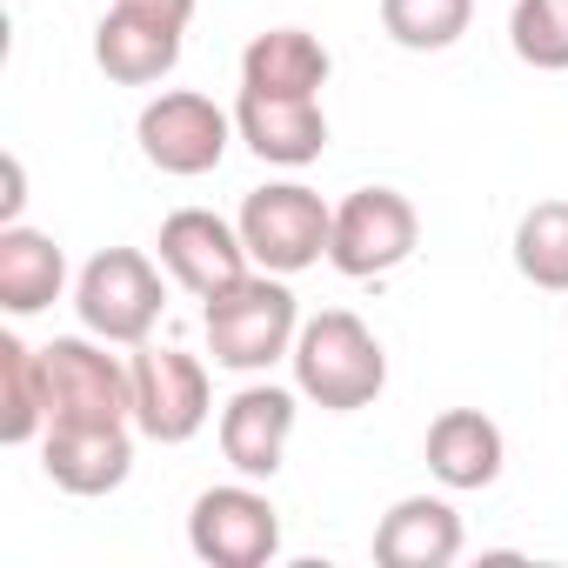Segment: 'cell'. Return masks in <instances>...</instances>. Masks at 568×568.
<instances>
[{
  "label": "cell",
  "instance_id": "6da1fadb",
  "mask_svg": "<svg viewBox=\"0 0 568 568\" xmlns=\"http://www.w3.org/2000/svg\"><path fill=\"white\" fill-rule=\"evenodd\" d=\"M288 362H295L302 402H315L328 415H355V408L382 402V388H388V348L348 308L302 315V335H295V355Z\"/></svg>",
  "mask_w": 568,
  "mask_h": 568
},
{
  "label": "cell",
  "instance_id": "7a4b0ae2",
  "mask_svg": "<svg viewBox=\"0 0 568 568\" xmlns=\"http://www.w3.org/2000/svg\"><path fill=\"white\" fill-rule=\"evenodd\" d=\"M201 328H207V355H214V368L267 375L274 362H288V355H295L302 302H295V288H288V274L254 267L247 281H234L227 295H214V302L201 308Z\"/></svg>",
  "mask_w": 568,
  "mask_h": 568
},
{
  "label": "cell",
  "instance_id": "3957f363",
  "mask_svg": "<svg viewBox=\"0 0 568 568\" xmlns=\"http://www.w3.org/2000/svg\"><path fill=\"white\" fill-rule=\"evenodd\" d=\"M168 308V281L141 247H101L74 281V315L108 348H141Z\"/></svg>",
  "mask_w": 568,
  "mask_h": 568
},
{
  "label": "cell",
  "instance_id": "277c9868",
  "mask_svg": "<svg viewBox=\"0 0 568 568\" xmlns=\"http://www.w3.org/2000/svg\"><path fill=\"white\" fill-rule=\"evenodd\" d=\"M254 267L267 274H308L315 261H328V234H335V207L308 187V181H267L241 201L234 214Z\"/></svg>",
  "mask_w": 568,
  "mask_h": 568
},
{
  "label": "cell",
  "instance_id": "5b68a950",
  "mask_svg": "<svg viewBox=\"0 0 568 568\" xmlns=\"http://www.w3.org/2000/svg\"><path fill=\"white\" fill-rule=\"evenodd\" d=\"M422 247V214L402 187H355L335 201V234H328V267L348 281H382Z\"/></svg>",
  "mask_w": 568,
  "mask_h": 568
},
{
  "label": "cell",
  "instance_id": "8992f818",
  "mask_svg": "<svg viewBox=\"0 0 568 568\" xmlns=\"http://www.w3.org/2000/svg\"><path fill=\"white\" fill-rule=\"evenodd\" d=\"M134 141H141V154H148V168H161V174H174V181H194V174H214L241 134H234V114L214 108L207 94L168 88V94H154V101L141 108Z\"/></svg>",
  "mask_w": 568,
  "mask_h": 568
},
{
  "label": "cell",
  "instance_id": "52a82bcc",
  "mask_svg": "<svg viewBox=\"0 0 568 568\" xmlns=\"http://www.w3.org/2000/svg\"><path fill=\"white\" fill-rule=\"evenodd\" d=\"M187 548L207 568H267L281 555V508L247 475L201 488L187 508Z\"/></svg>",
  "mask_w": 568,
  "mask_h": 568
},
{
  "label": "cell",
  "instance_id": "ba28073f",
  "mask_svg": "<svg viewBox=\"0 0 568 568\" xmlns=\"http://www.w3.org/2000/svg\"><path fill=\"white\" fill-rule=\"evenodd\" d=\"M48 422H134V368L101 335H54L48 348Z\"/></svg>",
  "mask_w": 568,
  "mask_h": 568
},
{
  "label": "cell",
  "instance_id": "9c48e42d",
  "mask_svg": "<svg viewBox=\"0 0 568 568\" xmlns=\"http://www.w3.org/2000/svg\"><path fill=\"white\" fill-rule=\"evenodd\" d=\"M128 368H134V428H141L148 442L181 448V442H194V435L207 428V415H214V382H207V368H201L194 355L141 342Z\"/></svg>",
  "mask_w": 568,
  "mask_h": 568
},
{
  "label": "cell",
  "instance_id": "30bf717a",
  "mask_svg": "<svg viewBox=\"0 0 568 568\" xmlns=\"http://www.w3.org/2000/svg\"><path fill=\"white\" fill-rule=\"evenodd\" d=\"M154 247H161L168 281H174V288H187L194 302H214V295L234 288V281L254 274V254H247L241 227L221 221L214 207H174V214L161 221Z\"/></svg>",
  "mask_w": 568,
  "mask_h": 568
},
{
  "label": "cell",
  "instance_id": "8fae6325",
  "mask_svg": "<svg viewBox=\"0 0 568 568\" xmlns=\"http://www.w3.org/2000/svg\"><path fill=\"white\" fill-rule=\"evenodd\" d=\"M187 21L168 8H141V0H114L94 21V68L121 88H154L181 68Z\"/></svg>",
  "mask_w": 568,
  "mask_h": 568
},
{
  "label": "cell",
  "instance_id": "7c38bea8",
  "mask_svg": "<svg viewBox=\"0 0 568 568\" xmlns=\"http://www.w3.org/2000/svg\"><path fill=\"white\" fill-rule=\"evenodd\" d=\"M134 422H48L41 435V475L61 495H114L134 475Z\"/></svg>",
  "mask_w": 568,
  "mask_h": 568
},
{
  "label": "cell",
  "instance_id": "4fadbf2b",
  "mask_svg": "<svg viewBox=\"0 0 568 568\" xmlns=\"http://www.w3.org/2000/svg\"><path fill=\"white\" fill-rule=\"evenodd\" d=\"M302 388H281V382H247L221 402V455L234 475L247 481H274L281 462H288V442H295V408Z\"/></svg>",
  "mask_w": 568,
  "mask_h": 568
},
{
  "label": "cell",
  "instance_id": "5bb4252c",
  "mask_svg": "<svg viewBox=\"0 0 568 568\" xmlns=\"http://www.w3.org/2000/svg\"><path fill=\"white\" fill-rule=\"evenodd\" d=\"M234 134L267 168H308L328 148V108H322V94H254V88H241L234 94Z\"/></svg>",
  "mask_w": 568,
  "mask_h": 568
},
{
  "label": "cell",
  "instance_id": "9a60e30c",
  "mask_svg": "<svg viewBox=\"0 0 568 568\" xmlns=\"http://www.w3.org/2000/svg\"><path fill=\"white\" fill-rule=\"evenodd\" d=\"M422 462L442 488L468 495V488H495L501 481V462H508V442L501 428L481 415V408H442L428 422V442H422Z\"/></svg>",
  "mask_w": 568,
  "mask_h": 568
},
{
  "label": "cell",
  "instance_id": "2e32d148",
  "mask_svg": "<svg viewBox=\"0 0 568 568\" xmlns=\"http://www.w3.org/2000/svg\"><path fill=\"white\" fill-rule=\"evenodd\" d=\"M462 515L448 495H402L375 521V561L382 568H448L462 555Z\"/></svg>",
  "mask_w": 568,
  "mask_h": 568
},
{
  "label": "cell",
  "instance_id": "e0dca14e",
  "mask_svg": "<svg viewBox=\"0 0 568 568\" xmlns=\"http://www.w3.org/2000/svg\"><path fill=\"white\" fill-rule=\"evenodd\" d=\"M68 288V254L54 234L28 227V221H8L0 227V308H8L14 322L54 308Z\"/></svg>",
  "mask_w": 568,
  "mask_h": 568
},
{
  "label": "cell",
  "instance_id": "ac0fdd59",
  "mask_svg": "<svg viewBox=\"0 0 568 568\" xmlns=\"http://www.w3.org/2000/svg\"><path fill=\"white\" fill-rule=\"evenodd\" d=\"M328 74L335 61L308 28H267L241 48V88L254 94H322Z\"/></svg>",
  "mask_w": 568,
  "mask_h": 568
},
{
  "label": "cell",
  "instance_id": "d6986e66",
  "mask_svg": "<svg viewBox=\"0 0 568 568\" xmlns=\"http://www.w3.org/2000/svg\"><path fill=\"white\" fill-rule=\"evenodd\" d=\"M48 435V355L21 335H0V442L28 448Z\"/></svg>",
  "mask_w": 568,
  "mask_h": 568
},
{
  "label": "cell",
  "instance_id": "ffe728a7",
  "mask_svg": "<svg viewBox=\"0 0 568 568\" xmlns=\"http://www.w3.org/2000/svg\"><path fill=\"white\" fill-rule=\"evenodd\" d=\"M515 274L541 295H568V201H535L515 221Z\"/></svg>",
  "mask_w": 568,
  "mask_h": 568
},
{
  "label": "cell",
  "instance_id": "44dd1931",
  "mask_svg": "<svg viewBox=\"0 0 568 568\" xmlns=\"http://www.w3.org/2000/svg\"><path fill=\"white\" fill-rule=\"evenodd\" d=\"M475 0H382V34L408 54H442L468 34Z\"/></svg>",
  "mask_w": 568,
  "mask_h": 568
},
{
  "label": "cell",
  "instance_id": "7402d4cb",
  "mask_svg": "<svg viewBox=\"0 0 568 568\" xmlns=\"http://www.w3.org/2000/svg\"><path fill=\"white\" fill-rule=\"evenodd\" d=\"M508 48L535 74H568V0H515Z\"/></svg>",
  "mask_w": 568,
  "mask_h": 568
},
{
  "label": "cell",
  "instance_id": "603a6c76",
  "mask_svg": "<svg viewBox=\"0 0 568 568\" xmlns=\"http://www.w3.org/2000/svg\"><path fill=\"white\" fill-rule=\"evenodd\" d=\"M21 201H28V168H21V154H8V194H0V227L21 221Z\"/></svg>",
  "mask_w": 568,
  "mask_h": 568
},
{
  "label": "cell",
  "instance_id": "cb8c5ba5",
  "mask_svg": "<svg viewBox=\"0 0 568 568\" xmlns=\"http://www.w3.org/2000/svg\"><path fill=\"white\" fill-rule=\"evenodd\" d=\"M141 8H168V14H181V21H194V0H141Z\"/></svg>",
  "mask_w": 568,
  "mask_h": 568
}]
</instances>
